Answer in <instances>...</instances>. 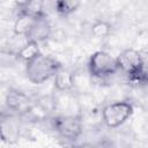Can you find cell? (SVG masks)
Masks as SVG:
<instances>
[{
	"label": "cell",
	"instance_id": "obj_6",
	"mask_svg": "<svg viewBox=\"0 0 148 148\" xmlns=\"http://www.w3.org/2000/svg\"><path fill=\"white\" fill-rule=\"evenodd\" d=\"M51 34H52L51 22L49 21L46 14H44L34 18L28 32L24 36V39L37 44H42L50 38Z\"/></svg>",
	"mask_w": 148,
	"mask_h": 148
},
{
	"label": "cell",
	"instance_id": "obj_12",
	"mask_svg": "<svg viewBox=\"0 0 148 148\" xmlns=\"http://www.w3.org/2000/svg\"><path fill=\"white\" fill-rule=\"evenodd\" d=\"M110 32H111V25L106 21L99 20L91 25V34L97 39L106 38L110 35Z\"/></svg>",
	"mask_w": 148,
	"mask_h": 148
},
{
	"label": "cell",
	"instance_id": "obj_1",
	"mask_svg": "<svg viewBox=\"0 0 148 148\" xmlns=\"http://www.w3.org/2000/svg\"><path fill=\"white\" fill-rule=\"evenodd\" d=\"M61 67V64L56 58L40 52L25 64V75L31 83L42 84L50 79H53Z\"/></svg>",
	"mask_w": 148,
	"mask_h": 148
},
{
	"label": "cell",
	"instance_id": "obj_8",
	"mask_svg": "<svg viewBox=\"0 0 148 148\" xmlns=\"http://www.w3.org/2000/svg\"><path fill=\"white\" fill-rule=\"evenodd\" d=\"M17 6V15H27L31 17H37L44 15L43 2L31 0V1H20L16 3Z\"/></svg>",
	"mask_w": 148,
	"mask_h": 148
},
{
	"label": "cell",
	"instance_id": "obj_4",
	"mask_svg": "<svg viewBox=\"0 0 148 148\" xmlns=\"http://www.w3.org/2000/svg\"><path fill=\"white\" fill-rule=\"evenodd\" d=\"M133 113V105L128 101H117L105 105L102 110V120L110 127L116 128L121 126Z\"/></svg>",
	"mask_w": 148,
	"mask_h": 148
},
{
	"label": "cell",
	"instance_id": "obj_2",
	"mask_svg": "<svg viewBox=\"0 0 148 148\" xmlns=\"http://www.w3.org/2000/svg\"><path fill=\"white\" fill-rule=\"evenodd\" d=\"M119 72L125 74L128 80L136 82L148 81V73L141 53L134 49H126L117 57Z\"/></svg>",
	"mask_w": 148,
	"mask_h": 148
},
{
	"label": "cell",
	"instance_id": "obj_11",
	"mask_svg": "<svg viewBox=\"0 0 148 148\" xmlns=\"http://www.w3.org/2000/svg\"><path fill=\"white\" fill-rule=\"evenodd\" d=\"M80 5V1L76 0H58L54 2V10L59 16L67 17L75 13Z\"/></svg>",
	"mask_w": 148,
	"mask_h": 148
},
{
	"label": "cell",
	"instance_id": "obj_10",
	"mask_svg": "<svg viewBox=\"0 0 148 148\" xmlns=\"http://www.w3.org/2000/svg\"><path fill=\"white\" fill-rule=\"evenodd\" d=\"M39 53H40L39 44L34 43V42L25 40L24 44H22L21 47H18V50L16 52V57H17V59H20L21 61H23L24 64H27L28 61H30L31 59H34Z\"/></svg>",
	"mask_w": 148,
	"mask_h": 148
},
{
	"label": "cell",
	"instance_id": "obj_5",
	"mask_svg": "<svg viewBox=\"0 0 148 148\" xmlns=\"http://www.w3.org/2000/svg\"><path fill=\"white\" fill-rule=\"evenodd\" d=\"M51 123L53 130L67 141H76L82 134V121L77 116H57Z\"/></svg>",
	"mask_w": 148,
	"mask_h": 148
},
{
	"label": "cell",
	"instance_id": "obj_3",
	"mask_svg": "<svg viewBox=\"0 0 148 148\" xmlns=\"http://www.w3.org/2000/svg\"><path fill=\"white\" fill-rule=\"evenodd\" d=\"M88 71L92 77L97 80H105L119 72L117 58L112 57L106 51H96L89 58Z\"/></svg>",
	"mask_w": 148,
	"mask_h": 148
},
{
	"label": "cell",
	"instance_id": "obj_7",
	"mask_svg": "<svg viewBox=\"0 0 148 148\" xmlns=\"http://www.w3.org/2000/svg\"><path fill=\"white\" fill-rule=\"evenodd\" d=\"M6 105L13 112H25L29 108V99L22 91L10 89L6 95Z\"/></svg>",
	"mask_w": 148,
	"mask_h": 148
},
{
	"label": "cell",
	"instance_id": "obj_9",
	"mask_svg": "<svg viewBox=\"0 0 148 148\" xmlns=\"http://www.w3.org/2000/svg\"><path fill=\"white\" fill-rule=\"evenodd\" d=\"M53 83L59 91H67L74 84V74L71 71L61 67L58 71V73L54 75Z\"/></svg>",
	"mask_w": 148,
	"mask_h": 148
}]
</instances>
